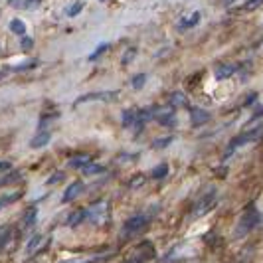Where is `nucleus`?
Here are the masks:
<instances>
[{"label": "nucleus", "mask_w": 263, "mask_h": 263, "mask_svg": "<svg viewBox=\"0 0 263 263\" xmlns=\"http://www.w3.org/2000/svg\"><path fill=\"white\" fill-rule=\"evenodd\" d=\"M148 224H150V216L148 214H135L133 218H129L123 224V238H131V236L141 234Z\"/></svg>", "instance_id": "1"}, {"label": "nucleus", "mask_w": 263, "mask_h": 263, "mask_svg": "<svg viewBox=\"0 0 263 263\" xmlns=\"http://www.w3.org/2000/svg\"><path fill=\"white\" fill-rule=\"evenodd\" d=\"M119 99V91H93V93H85L81 97L75 99L73 107H79L83 103H93V101H101V103H111Z\"/></svg>", "instance_id": "2"}, {"label": "nucleus", "mask_w": 263, "mask_h": 263, "mask_svg": "<svg viewBox=\"0 0 263 263\" xmlns=\"http://www.w3.org/2000/svg\"><path fill=\"white\" fill-rule=\"evenodd\" d=\"M216 196H218V194H216L214 188L208 190V192L196 202V206H194V210H192V216H194V218H200V216H204L206 212H210V210H212V208L216 206V202H218Z\"/></svg>", "instance_id": "3"}, {"label": "nucleus", "mask_w": 263, "mask_h": 263, "mask_svg": "<svg viewBox=\"0 0 263 263\" xmlns=\"http://www.w3.org/2000/svg\"><path fill=\"white\" fill-rule=\"evenodd\" d=\"M107 218H109V204L105 202V200L93 204V206L87 210V220H89L91 224H95V226L105 224V222H107Z\"/></svg>", "instance_id": "4"}, {"label": "nucleus", "mask_w": 263, "mask_h": 263, "mask_svg": "<svg viewBox=\"0 0 263 263\" xmlns=\"http://www.w3.org/2000/svg\"><path fill=\"white\" fill-rule=\"evenodd\" d=\"M257 222H259V212H257L253 206H249V210L241 216V222H239V226H238V238H241V236H245L247 232H251V230L257 226Z\"/></svg>", "instance_id": "5"}, {"label": "nucleus", "mask_w": 263, "mask_h": 263, "mask_svg": "<svg viewBox=\"0 0 263 263\" xmlns=\"http://www.w3.org/2000/svg\"><path fill=\"white\" fill-rule=\"evenodd\" d=\"M152 257H154V245L150 241H143L141 245H137V249L127 259V263H144V261H148Z\"/></svg>", "instance_id": "6"}, {"label": "nucleus", "mask_w": 263, "mask_h": 263, "mask_svg": "<svg viewBox=\"0 0 263 263\" xmlns=\"http://www.w3.org/2000/svg\"><path fill=\"white\" fill-rule=\"evenodd\" d=\"M263 133V127H259V129H253V131H249V133H241L239 137H236L230 144H228V150H226V156H230L232 152H234V148L236 146H241V144H245V143H251V141H255V139H259V135Z\"/></svg>", "instance_id": "7"}, {"label": "nucleus", "mask_w": 263, "mask_h": 263, "mask_svg": "<svg viewBox=\"0 0 263 263\" xmlns=\"http://www.w3.org/2000/svg\"><path fill=\"white\" fill-rule=\"evenodd\" d=\"M152 117L154 121H159L165 127H172L174 125V107H152Z\"/></svg>", "instance_id": "8"}, {"label": "nucleus", "mask_w": 263, "mask_h": 263, "mask_svg": "<svg viewBox=\"0 0 263 263\" xmlns=\"http://www.w3.org/2000/svg\"><path fill=\"white\" fill-rule=\"evenodd\" d=\"M81 190H83V182H81V180H75V182H72V184L66 188L64 196H62V202H64V204H68V202L75 200V198L81 194Z\"/></svg>", "instance_id": "9"}, {"label": "nucleus", "mask_w": 263, "mask_h": 263, "mask_svg": "<svg viewBox=\"0 0 263 263\" xmlns=\"http://www.w3.org/2000/svg\"><path fill=\"white\" fill-rule=\"evenodd\" d=\"M236 72H238V66H234V64H220V66L214 70V77H216L218 81H224V79L232 77Z\"/></svg>", "instance_id": "10"}, {"label": "nucleus", "mask_w": 263, "mask_h": 263, "mask_svg": "<svg viewBox=\"0 0 263 263\" xmlns=\"http://www.w3.org/2000/svg\"><path fill=\"white\" fill-rule=\"evenodd\" d=\"M123 127H143V121L139 119V111L137 109H125L123 111Z\"/></svg>", "instance_id": "11"}, {"label": "nucleus", "mask_w": 263, "mask_h": 263, "mask_svg": "<svg viewBox=\"0 0 263 263\" xmlns=\"http://www.w3.org/2000/svg\"><path fill=\"white\" fill-rule=\"evenodd\" d=\"M91 163V156L89 154H75L68 161V167L70 168H77V170H83L87 165Z\"/></svg>", "instance_id": "12"}, {"label": "nucleus", "mask_w": 263, "mask_h": 263, "mask_svg": "<svg viewBox=\"0 0 263 263\" xmlns=\"http://www.w3.org/2000/svg\"><path fill=\"white\" fill-rule=\"evenodd\" d=\"M49 139H51V133L49 131H46V129L44 131H38L36 137L30 141V146L32 148H42V146H46L49 143Z\"/></svg>", "instance_id": "13"}, {"label": "nucleus", "mask_w": 263, "mask_h": 263, "mask_svg": "<svg viewBox=\"0 0 263 263\" xmlns=\"http://www.w3.org/2000/svg\"><path fill=\"white\" fill-rule=\"evenodd\" d=\"M190 121L192 125H204L210 121V113L204 109H190Z\"/></svg>", "instance_id": "14"}, {"label": "nucleus", "mask_w": 263, "mask_h": 263, "mask_svg": "<svg viewBox=\"0 0 263 263\" xmlns=\"http://www.w3.org/2000/svg\"><path fill=\"white\" fill-rule=\"evenodd\" d=\"M83 220H87V210H85V208H79V210H75V212L68 218V226H70V228H75V226H79Z\"/></svg>", "instance_id": "15"}, {"label": "nucleus", "mask_w": 263, "mask_h": 263, "mask_svg": "<svg viewBox=\"0 0 263 263\" xmlns=\"http://www.w3.org/2000/svg\"><path fill=\"white\" fill-rule=\"evenodd\" d=\"M188 105V97L182 91H176L170 95V107H186Z\"/></svg>", "instance_id": "16"}, {"label": "nucleus", "mask_w": 263, "mask_h": 263, "mask_svg": "<svg viewBox=\"0 0 263 263\" xmlns=\"http://www.w3.org/2000/svg\"><path fill=\"white\" fill-rule=\"evenodd\" d=\"M36 216H38V208H36V206H30V208L26 210V214H24L22 226H24V228H30V226H34V222H36Z\"/></svg>", "instance_id": "17"}, {"label": "nucleus", "mask_w": 263, "mask_h": 263, "mask_svg": "<svg viewBox=\"0 0 263 263\" xmlns=\"http://www.w3.org/2000/svg\"><path fill=\"white\" fill-rule=\"evenodd\" d=\"M198 22H200V12H194L192 16L180 20V28H184V30H186V28H194Z\"/></svg>", "instance_id": "18"}, {"label": "nucleus", "mask_w": 263, "mask_h": 263, "mask_svg": "<svg viewBox=\"0 0 263 263\" xmlns=\"http://www.w3.org/2000/svg\"><path fill=\"white\" fill-rule=\"evenodd\" d=\"M85 176H93V174H101V172H105V167H101V165H93V163H89L83 170H81Z\"/></svg>", "instance_id": "19"}, {"label": "nucleus", "mask_w": 263, "mask_h": 263, "mask_svg": "<svg viewBox=\"0 0 263 263\" xmlns=\"http://www.w3.org/2000/svg\"><path fill=\"white\" fill-rule=\"evenodd\" d=\"M20 196H22V192H12V194H8V196H2V198H0V210H2L4 206L14 204V202H16Z\"/></svg>", "instance_id": "20"}, {"label": "nucleus", "mask_w": 263, "mask_h": 263, "mask_svg": "<svg viewBox=\"0 0 263 263\" xmlns=\"http://www.w3.org/2000/svg\"><path fill=\"white\" fill-rule=\"evenodd\" d=\"M10 30H12L14 34H18V36H24V34H26V24H24L22 20L14 18V20L10 22Z\"/></svg>", "instance_id": "21"}, {"label": "nucleus", "mask_w": 263, "mask_h": 263, "mask_svg": "<svg viewBox=\"0 0 263 263\" xmlns=\"http://www.w3.org/2000/svg\"><path fill=\"white\" fill-rule=\"evenodd\" d=\"M167 174H168V165H159V167H156V168L152 170V174H150V176H152L154 180H161V178H165Z\"/></svg>", "instance_id": "22"}, {"label": "nucleus", "mask_w": 263, "mask_h": 263, "mask_svg": "<svg viewBox=\"0 0 263 263\" xmlns=\"http://www.w3.org/2000/svg\"><path fill=\"white\" fill-rule=\"evenodd\" d=\"M22 178V174L20 172H16V170H10V174H6V176H2L0 178V186H4V184H10V182H16V180H20Z\"/></svg>", "instance_id": "23"}, {"label": "nucleus", "mask_w": 263, "mask_h": 263, "mask_svg": "<svg viewBox=\"0 0 263 263\" xmlns=\"http://www.w3.org/2000/svg\"><path fill=\"white\" fill-rule=\"evenodd\" d=\"M40 241H42V236H40V234H36V236H34V238L28 241V245H26V251H28V253H34V251L38 249Z\"/></svg>", "instance_id": "24"}, {"label": "nucleus", "mask_w": 263, "mask_h": 263, "mask_svg": "<svg viewBox=\"0 0 263 263\" xmlns=\"http://www.w3.org/2000/svg\"><path fill=\"white\" fill-rule=\"evenodd\" d=\"M144 81H146V75H144V73H139V75H135V77H133L131 85H133V89H143Z\"/></svg>", "instance_id": "25"}, {"label": "nucleus", "mask_w": 263, "mask_h": 263, "mask_svg": "<svg viewBox=\"0 0 263 263\" xmlns=\"http://www.w3.org/2000/svg\"><path fill=\"white\" fill-rule=\"evenodd\" d=\"M81 8H83V0H77V2H75L72 8H68V16H70V18L77 16V14L81 12Z\"/></svg>", "instance_id": "26"}, {"label": "nucleus", "mask_w": 263, "mask_h": 263, "mask_svg": "<svg viewBox=\"0 0 263 263\" xmlns=\"http://www.w3.org/2000/svg\"><path fill=\"white\" fill-rule=\"evenodd\" d=\"M135 56H137V48H129V49L125 51V56H123V66L131 64V62L135 60Z\"/></svg>", "instance_id": "27"}, {"label": "nucleus", "mask_w": 263, "mask_h": 263, "mask_svg": "<svg viewBox=\"0 0 263 263\" xmlns=\"http://www.w3.org/2000/svg\"><path fill=\"white\" fill-rule=\"evenodd\" d=\"M10 239V228H2L0 230V249H2Z\"/></svg>", "instance_id": "28"}, {"label": "nucleus", "mask_w": 263, "mask_h": 263, "mask_svg": "<svg viewBox=\"0 0 263 263\" xmlns=\"http://www.w3.org/2000/svg\"><path fill=\"white\" fill-rule=\"evenodd\" d=\"M172 143V137H165V139H156L152 143V148H163V146H168Z\"/></svg>", "instance_id": "29"}, {"label": "nucleus", "mask_w": 263, "mask_h": 263, "mask_svg": "<svg viewBox=\"0 0 263 263\" xmlns=\"http://www.w3.org/2000/svg\"><path fill=\"white\" fill-rule=\"evenodd\" d=\"M263 4V0H245V4H243V10H255Z\"/></svg>", "instance_id": "30"}, {"label": "nucleus", "mask_w": 263, "mask_h": 263, "mask_svg": "<svg viewBox=\"0 0 263 263\" xmlns=\"http://www.w3.org/2000/svg\"><path fill=\"white\" fill-rule=\"evenodd\" d=\"M107 49H109V44H103V46H99V48L93 51V54L89 56V60H91V62H93V60H97V58L103 54V51H107Z\"/></svg>", "instance_id": "31"}, {"label": "nucleus", "mask_w": 263, "mask_h": 263, "mask_svg": "<svg viewBox=\"0 0 263 263\" xmlns=\"http://www.w3.org/2000/svg\"><path fill=\"white\" fill-rule=\"evenodd\" d=\"M20 46H22V49H32V46H34V40L30 38V36H22V40H20Z\"/></svg>", "instance_id": "32"}, {"label": "nucleus", "mask_w": 263, "mask_h": 263, "mask_svg": "<svg viewBox=\"0 0 263 263\" xmlns=\"http://www.w3.org/2000/svg\"><path fill=\"white\" fill-rule=\"evenodd\" d=\"M8 2L14 8H26V0H8Z\"/></svg>", "instance_id": "33"}, {"label": "nucleus", "mask_w": 263, "mask_h": 263, "mask_svg": "<svg viewBox=\"0 0 263 263\" xmlns=\"http://www.w3.org/2000/svg\"><path fill=\"white\" fill-rule=\"evenodd\" d=\"M12 170V165L6 163V161H0V172H10Z\"/></svg>", "instance_id": "34"}, {"label": "nucleus", "mask_w": 263, "mask_h": 263, "mask_svg": "<svg viewBox=\"0 0 263 263\" xmlns=\"http://www.w3.org/2000/svg\"><path fill=\"white\" fill-rule=\"evenodd\" d=\"M62 178H64V172H58L56 176H51V178L48 180V184H56V182H60Z\"/></svg>", "instance_id": "35"}, {"label": "nucleus", "mask_w": 263, "mask_h": 263, "mask_svg": "<svg viewBox=\"0 0 263 263\" xmlns=\"http://www.w3.org/2000/svg\"><path fill=\"white\" fill-rule=\"evenodd\" d=\"M40 4V0H26V8H34Z\"/></svg>", "instance_id": "36"}, {"label": "nucleus", "mask_w": 263, "mask_h": 263, "mask_svg": "<svg viewBox=\"0 0 263 263\" xmlns=\"http://www.w3.org/2000/svg\"><path fill=\"white\" fill-rule=\"evenodd\" d=\"M141 182H143V176H137L135 180H131V186H141Z\"/></svg>", "instance_id": "37"}, {"label": "nucleus", "mask_w": 263, "mask_h": 263, "mask_svg": "<svg viewBox=\"0 0 263 263\" xmlns=\"http://www.w3.org/2000/svg\"><path fill=\"white\" fill-rule=\"evenodd\" d=\"M6 77V72H0V79H4Z\"/></svg>", "instance_id": "38"}, {"label": "nucleus", "mask_w": 263, "mask_h": 263, "mask_svg": "<svg viewBox=\"0 0 263 263\" xmlns=\"http://www.w3.org/2000/svg\"><path fill=\"white\" fill-rule=\"evenodd\" d=\"M230 2H234V0H226V4H230Z\"/></svg>", "instance_id": "39"}, {"label": "nucleus", "mask_w": 263, "mask_h": 263, "mask_svg": "<svg viewBox=\"0 0 263 263\" xmlns=\"http://www.w3.org/2000/svg\"><path fill=\"white\" fill-rule=\"evenodd\" d=\"M101 2H105V0H101Z\"/></svg>", "instance_id": "40"}]
</instances>
